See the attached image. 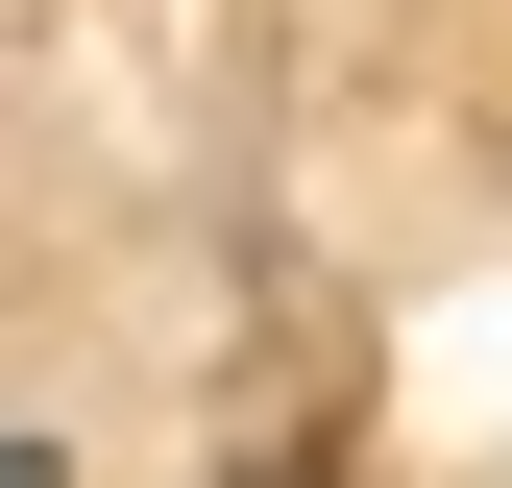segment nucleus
<instances>
[{
  "mask_svg": "<svg viewBox=\"0 0 512 488\" xmlns=\"http://www.w3.org/2000/svg\"><path fill=\"white\" fill-rule=\"evenodd\" d=\"M0 488H49V440H0Z\"/></svg>",
  "mask_w": 512,
  "mask_h": 488,
  "instance_id": "nucleus-1",
  "label": "nucleus"
}]
</instances>
